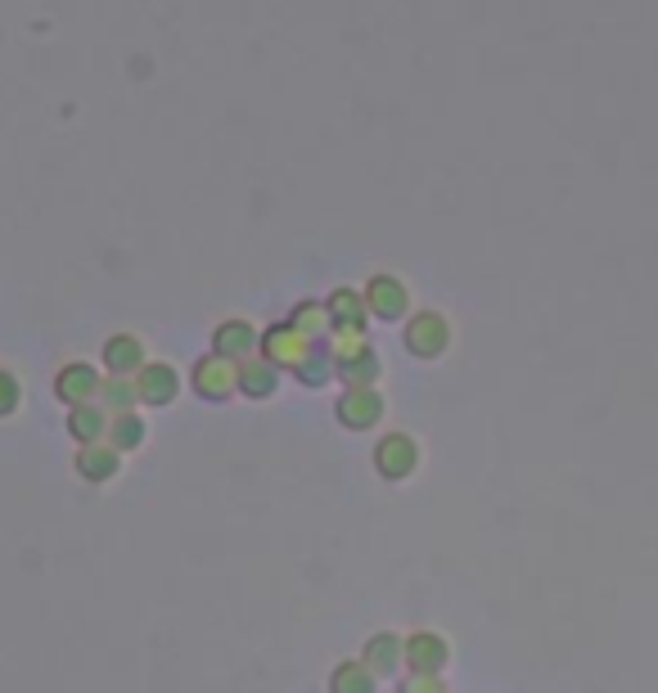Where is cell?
Listing matches in <instances>:
<instances>
[{"label":"cell","mask_w":658,"mask_h":693,"mask_svg":"<svg viewBox=\"0 0 658 693\" xmlns=\"http://www.w3.org/2000/svg\"><path fill=\"white\" fill-rule=\"evenodd\" d=\"M176 387H181V379L163 361H145V370L136 374V392H141L145 405H172L176 401Z\"/></svg>","instance_id":"8fae6325"},{"label":"cell","mask_w":658,"mask_h":693,"mask_svg":"<svg viewBox=\"0 0 658 693\" xmlns=\"http://www.w3.org/2000/svg\"><path fill=\"white\" fill-rule=\"evenodd\" d=\"M213 352H222V356H230V361H253L257 352H261V333L248 324V320H226V324H217V333H213Z\"/></svg>","instance_id":"ba28073f"},{"label":"cell","mask_w":658,"mask_h":693,"mask_svg":"<svg viewBox=\"0 0 658 693\" xmlns=\"http://www.w3.org/2000/svg\"><path fill=\"white\" fill-rule=\"evenodd\" d=\"M19 396H23L19 379H14L10 370H0V420H6V414H14V410H19Z\"/></svg>","instance_id":"7402d4cb"},{"label":"cell","mask_w":658,"mask_h":693,"mask_svg":"<svg viewBox=\"0 0 658 693\" xmlns=\"http://www.w3.org/2000/svg\"><path fill=\"white\" fill-rule=\"evenodd\" d=\"M366 307H370V316H379V320H402L407 311H411V298H407V285L398 280V275H374V280L366 285Z\"/></svg>","instance_id":"5b68a950"},{"label":"cell","mask_w":658,"mask_h":693,"mask_svg":"<svg viewBox=\"0 0 658 693\" xmlns=\"http://www.w3.org/2000/svg\"><path fill=\"white\" fill-rule=\"evenodd\" d=\"M379 675L366 662H339L335 680H329V693H374Z\"/></svg>","instance_id":"d6986e66"},{"label":"cell","mask_w":658,"mask_h":693,"mask_svg":"<svg viewBox=\"0 0 658 693\" xmlns=\"http://www.w3.org/2000/svg\"><path fill=\"white\" fill-rule=\"evenodd\" d=\"M339 420H343V428H357V433L374 428L383 420V396L374 387H348L339 396Z\"/></svg>","instance_id":"52a82bcc"},{"label":"cell","mask_w":658,"mask_h":693,"mask_svg":"<svg viewBox=\"0 0 658 693\" xmlns=\"http://www.w3.org/2000/svg\"><path fill=\"white\" fill-rule=\"evenodd\" d=\"M145 442V420L136 410H126V414H113L109 420V446L113 451H136Z\"/></svg>","instance_id":"ac0fdd59"},{"label":"cell","mask_w":658,"mask_h":693,"mask_svg":"<svg viewBox=\"0 0 658 693\" xmlns=\"http://www.w3.org/2000/svg\"><path fill=\"white\" fill-rule=\"evenodd\" d=\"M289 324H294L298 333H307L311 342H316V338H329V311H325L320 302H302V307L289 316Z\"/></svg>","instance_id":"44dd1931"},{"label":"cell","mask_w":658,"mask_h":693,"mask_svg":"<svg viewBox=\"0 0 658 693\" xmlns=\"http://www.w3.org/2000/svg\"><path fill=\"white\" fill-rule=\"evenodd\" d=\"M446 658H451V649H446V640H442L438 631H415V635H407V666H411L415 675H438V671L446 666Z\"/></svg>","instance_id":"30bf717a"},{"label":"cell","mask_w":658,"mask_h":693,"mask_svg":"<svg viewBox=\"0 0 658 693\" xmlns=\"http://www.w3.org/2000/svg\"><path fill=\"white\" fill-rule=\"evenodd\" d=\"M194 392L204 401H226L230 392H239V361L208 352L199 365H194Z\"/></svg>","instance_id":"6da1fadb"},{"label":"cell","mask_w":658,"mask_h":693,"mask_svg":"<svg viewBox=\"0 0 658 693\" xmlns=\"http://www.w3.org/2000/svg\"><path fill=\"white\" fill-rule=\"evenodd\" d=\"M339 379L348 387H374V379H379V352H374V346H366V342H357L352 352L339 356Z\"/></svg>","instance_id":"4fadbf2b"},{"label":"cell","mask_w":658,"mask_h":693,"mask_svg":"<svg viewBox=\"0 0 658 693\" xmlns=\"http://www.w3.org/2000/svg\"><path fill=\"white\" fill-rule=\"evenodd\" d=\"M69 433L82 442V446H95L109 437V420H104V405L91 401V405H73L69 410Z\"/></svg>","instance_id":"e0dca14e"},{"label":"cell","mask_w":658,"mask_h":693,"mask_svg":"<svg viewBox=\"0 0 658 693\" xmlns=\"http://www.w3.org/2000/svg\"><path fill=\"white\" fill-rule=\"evenodd\" d=\"M446 342H451V329H446V320H442L438 311H420V316H411V324H407V346H411L415 356L433 361V356L446 352Z\"/></svg>","instance_id":"8992f818"},{"label":"cell","mask_w":658,"mask_h":693,"mask_svg":"<svg viewBox=\"0 0 658 693\" xmlns=\"http://www.w3.org/2000/svg\"><path fill=\"white\" fill-rule=\"evenodd\" d=\"M276 387H280V370H276L267 356H253V361L239 365V392H244V396L267 401Z\"/></svg>","instance_id":"9a60e30c"},{"label":"cell","mask_w":658,"mask_h":693,"mask_svg":"<svg viewBox=\"0 0 658 693\" xmlns=\"http://www.w3.org/2000/svg\"><path fill=\"white\" fill-rule=\"evenodd\" d=\"M104 370L117 379H136L145 370V342L136 333H113L104 342Z\"/></svg>","instance_id":"9c48e42d"},{"label":"cell","mask_w":658,"mask_h":693,"mask_svg":"<svg viewBox=\"0 0 658 693\" xmlns=\"http://www.w3.org/2000/svg\"><path fill=\"white\" fill-rule=\"evenodd\" d=\"M307 352H311L307 333H298L294 324H271L267 333H261V352L257 356H267L276 370H298Z\"/></svg>","instance_id":"7a4b0ae2"},{"label":"cell","mask_w":658,"mask_h":693,"mask_svg":"<svg viewBox=\"0 0 658 693\" xmlns=\"http://www.w3.org/2000/svg\"><path fill=\"white\" fill-rule=\"evenodd\" d=\"M374 468H379V477H388V482H402V477H411V473L420 468V446H415L407 433H388V437L374 446Z\"/></svg>","instance_id":"3957f363"},{"label":"cell","mask_w":658,"mask_h":693,"mask_svg":"<svg viewBox=\"0 0 658 693\" xmlns=\"http://www.w3.org/2000/svg\"><path fill=\"white\" fill-rule=\"evenodd\" d=\"M73 464H78V473L86 477V482H109V477H117V468H122V451H113V446H82L78 455H73Z\"/></svg>","instance_id":"2e32d148"},{"label":"cell","mask_w":658,"mask_h":693,"mask_svg":"<svg viewBox=\"0 0 658 693\" xmlns=\"http://www.w3.org/2000/svg\"><path fill=\"white\" fill-rule=\"evenodd\" d=\"M294 374H298V383H307V387H320V383H329V379L339 374L335 342H329V338H316V342H311V352L302 356V365H298Z\"/></svg>","instance_id":"7c38bea8"},{"label":"cell","mask_w":658,"mask_h":693,"mask_svg":"<svg viewBox=\"0 0 658 693\" xmlns=\"http://www.w3.org/2000/svg\"><path fill=\"white\" fill-rule=\"evenodd\" d=\"M402 693H446V684H442V675H407L402 680Z\"/></svg>","instance_id":"603a6c76"},{"label":"cell","mask_w":658,"mask_h":693,"mask_svg":"<svg viewBox=\"0 0 658 693\" xmlns=\"http://www.w3.org/2000/svg\"><path fill=\"white\" fill-rule=\"evenodd\" d=\"M374 675H392L402 662H407V644L392 635V631H379V635H370V644H366V658H361Z\"/></svg>","instance_id":"5bb4252c"},{"label":"cell","mask_w":658,"mask_h":693,"mask_svg":"<svg viewBox=\"0 0 658 693\" xmlns=\"http://www.w3.org/2000/svg\"><path fill=\"white\" fill-rule=\"evenodd\" d=\"M100 387H104V379H100V370L86 365V361L63 365L59 379H54V392H59V401L69 405V410H73V405H91V401H100Z\"/></svg>","instance_id":"277c9868"},{"label":"cell","mask_w":658,"mask_h":693,"mask_svg":"<svg viewBox=\"0 0 658 693\" xmlns=\"http://www.w3.org/2000/svg\"><path fill=\"white\" fill-rule=\"evenodd\" d=\"M136 401H141V392H136V379H109L104 387H100V405L109 410V414H126V410H136Z\"/></svg>","instance_id":"ffe728a7"}]
</instances>
